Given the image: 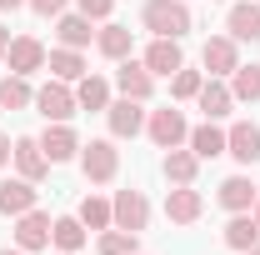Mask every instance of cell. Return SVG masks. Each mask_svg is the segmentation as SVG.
Returning a JSON list of instances; mask_svg holds the SVG:
<instances>
[{"label":"cell","instance_id":"cell-1","mask_svg":"<svg viewBox=\"0 0 260 255\" xmlns=\"http://www.w3.org/2000/svg\"><path fill=\"white\" fill-rule=\"evenodd\" d=\"M140 20H145V30H150V35L180 40V35L190 30V5H185V0H145Z\"/></svg>","mask_w":260,"mask_h":255},{"label":"cell","instance_id":"cell-2","mask_svg":"<svg viewBox=\"0 0 260 255\" xmlns=\"http://www.w3.org/2000/svg\"><path fill=\"white\" fill-rule=\"evenodd\" d=\"M80 170H85L90 185H110V180L120 175V150H115V140H90V145H80Z\"/></svg>","mask_w":260,"mask_h":255},{"label":"cell","instance_id":"cell-3","mask_svg":"<svg viewBox=\"0 0 260 255\" xmlns=\"http://www.w3.org/2000/svg\"><path fill=\"white\" fill-rule=\"evenodd\" d=\"M145 135H150L160 150H175V145H185V140H190V125H185V115H180L175 105H160V110H150V115H145Z\"/></svg>","mask_w":260,"mask_h":255},{"label":"cell","instance_id":"cell-4","mask_svg":"<svg viewBox=\"0 0 260 255\" xmlns=\"http://www.w3.org/2000/svg\"><path fill=\"white\" fill-rule=\"evenodd\" d=\"M140 105H145V100H130V95L105 105V125H110L115 140H135V135L145 130V110H140Z\"/></svg>","mask_w":260,"mask_h":255},{"label":"cell","instance_id":"cell-5","mask_svg":"<svg viewBox=\"0 0 260 255\" xmlns=\"http://www.w3.org/2000/svg\"><path fill=\"white\" fill-rule=\"evenodd\" d=\"M35 140H40V150H45V160H50V165L80 160V135L70 130V120H50V125H45V135H35Z\"/></svg>","mask_w":260,"mask_h":255},{"label":"cell","instance_id":"cell-6","mask_svg":"<svg viewBox=\"0 0 260 255\" xmlns=\"http://www.w3.org/2000/svg\"><path fill=\"white\" fill-rule=\"evenodd\" d=\"M45 45L35 40V35H10V50H5V65H10V75H25L30 80L35 70H45Z\"/></svg>","mask_w":260,"mask_h":255},{"label":"cell","instance_id":"cell-7","mask_svg":"<svg viewBox=\"0 0 260 255\" xmlns=\"http://www.w3.org/2000/svg\"><path fill=\"white\" fill-rule=\"evenodd\" d=\"M35 110H40V115H45V125H50V120H70L80 105H75V90H70L65 80H50V85H40V90H35Z\"/></svg>","mask_w":260,"mask_h":255},{"label":"cell","instance_id":"cell-8","mask_svg":"<svg viewBox=\"0 0 260 255\" xmlns=\"http://www.w3.org/2000/svg\"><path fill=\"white\" fill-rule=\"evenodd\" d=\"M50 225H55V220H50L40 205H35V210H25V215H15V245H20L25 255L45 250V245H50Z\"/></svg>","mask_w":260,"mask_h":255},{"label":"cell","instance_id":"cell-9","mask_svg":"<svg viewBox=\"0 0 260 255\" xmlns=\"http://www.w3.org/2000/svg\"><path fill=\"white\" fill-rule=\"evenodd\" d=\"M110 215H115V225H120V230H135V235H140V230L150 225V200H145L140 190H115Z\"/></svg>","mask_w":260,"mask_h":255},{"label":"cell","instance_id":"cell-10","mask_svg":"<svg viewBox=\"0 0 260 255\" xmlns=\"http://www.w3.org/2000/svg\"><path fill=\"white\" fill-rule=\"evenodd\" d=\"M200 65H205L215 80H230V70L240 65V45H235L230 35H210L205 50H200Z\"/></svg>","mask_w":260,"mask_h":255},{"label":"cell","instance_id":"cell-11","mask_svg":"<svg viewBox=\"0 0 260 255\" xmlns=\"http://www.w3.org/2000/svg\"><path fill=\"white\" fill-rule=\"evenodd\" d=\"M165 215H170V225H195L200 215H205V195L195 190V185L165 190Z\"/></svg>","mask_w":260,"mask_h":255},{"label":"cell","instance_id":"cell-12","mask_svg":"<svg viewBox=\"0 0 260 255\" xmlns=\"http://www.w3.org/2000/svg\"><path fill=\"white\" fill-rule=\"evenodd\" d=\"M225 155L240 160V165H255L260 160V125L255 120H235L225 130Z\"/></svg>","mask_w":260,"mask_h":255},{"label":"cell","instance_id":"cell-13","mask_svg":"<svg viewBox=\"0 0 260 255\" xmlns=\"http://www.w3.org/2000/svg\"><path fill=\"white\" fill-rule=\"evenodd\" d=\"M10 160H15V170H20L25 180H45V175H50V160H45V150H40L35 135H20V140L10 145Z\"/></svg>","mask_w":260,"mask_h":255},{"label":"cell","instance_id":"cell-14","mask_svg":"<svg viewBox=\"0 0 260 255\" xmlns=\"http://www.w3.org/2000/svg\"><path fill=\"white\" fill-rule=\"evenodd\" d=\"M115 90L130 100H150V90H155V75L145 70V60H120V70H115Z\"/></svg>","mask_w":260,"mask_h":255},{"label":"cell","instance_id":"cell-15","mask_svg":"<svg viewBox=\"0 0 260 255\" xmlns=\"http://www.w3.org/2000/svg\"><path fill=\"white\" fill-rule=\"evenodd\" d=\"M225 35L235 40V45H255L260 40V5L255 0H240V5H230V15H225Z\"/></svg>","mask_w":260,"mask_h":255},{"label":"cell","instance_id":"cell-16","mask_svg":"<svg viewBox=\"0 0 260 255\" xmlns=\"http://www.w3.org/2000/svg\"><path fill=\"white\" fill-rule=\"evenodd\" d=\"M35 200H40L35 180H25V175L0 180V215H25V210H35Z\"/></svg>","mask_w":260,"mask_h":255},{"label":"cell","instance_id":"cell-17","mask_svg":"<svg viewBox=\"0 0 260 255\" xmlns=\"http://www.w3.org/2000/svg\"><path fill=\"white\" fill-rule=\"evenodd\" d=\"M185 65V55H180V40H165V35H155L150 45H145V70L150 75H175Z\"/></svg>","mask_w":260,"mask_h":255},{"label":"cell","instance_id":"cell-18","mask_svg":"<svg viewBox=\"0 0 260 255\" xmlns=\"http://www.w3.org/2000/svg\"><path fill=\"white\" fill-rule=\"evenodd\" d=\"M215 200L225 205L230 215H240V210H250V205L260 200V190H255V180H250V175H230V180H220Z\"/></svg>","mask_w":260,"mask_h":255},{"label":"cell","instance_id":"cell-19","mask_svg":"<svg viewBox=\"0 0 260 255\" xmlns=\"http://www.w3.org/2000/svg\"><path fill=\"white\" fill-rule=\"evenodd\" d=\"M130 45H135V30H130V25H110V20H105V25L95 30V50L105 55V60H125Z\"/></svg>","mask_w":260,"mask_h":255},{"label":"cell","instance_id":"cell-20","mask_svg":"<svg viewBox=\"0 0 260 255\" xmlns=\"http://www.w3.org/2000/svg\"><path fill=\"white\" fill-rule=\"evenodd\" d=\"M200 110H205V120H225L230 115V105H235V95H230V85L225 80H215V75H210V80H205V85H200Z\"/></svg>","mask_w":260,"mask_h":255},{"label":"cell","instance_id":"cell-21","mask_svg":"<svg viewBox=\"0 0 260 255\" xmlns=\"http://www.w3.org/2000/svg\"><path fill=\"white\" fill-rule=\"evenodd\" d=\"M160 170H165V180L170 185H195V170H200V155L195 150H165V160H160Z\"/></svg>","mask_w":260,"mask_h":255},{"label":"cell","instance_id":"cell-22","mask_svg":"<svg viewBox=\"0 0 260 255\" xmlns=\"http://www.w3.org/2000/svg\"><path fill=\"white\" fill-rule=\"evenodd\" d=\"M220 235H225V245H230V250H240V255L250 250V245H260V225H255V215H250V210H240V215H230Z\"/></svg>","mask_w":260,"mask_h":255},{"label":"cell","instance_id":"cell-23","mask_svg":"<svg viewBox=\"0 0 260 255\" xmlns=\"http://www.w3.org/2000/svg\"><path fill=\"white\" fill-rule=\"evenodd\" d=\"M55 35H60V45H70V50H85L90 40H95V30H90V15H55Z\"/></svg>","mask_w":260,"mask_h":255},{"label":"cell","instance_id":"cell-24","mask_svg":"<svg viewBox=\"0 0 260 255\" xmlns=\"http://www.w3.org/2000/svg\"><path fill=\"white\" fill-rule=\"evenodd\" d=\"M45 70H50V80H65V85H75V80L85 75V60H80V50L60 45V50H50V55H45Z\"/></svg>","mask_w":260,"mask_h":255},{"label":"cell","instance_id":"cell-25","mask_svg":"<svg viewBox=\"0 0 260 255\" xmlns=\"http://www.w3.org/2000/svg\"><path fill=\"white\" fill-rule=\"evenodd\" d=\"M75 105L80 110H105L110 105V80L105 75H80L75 80Z\"/></svg>","mask_w":260,"mask_h":255},{"label":"cell","instance_id":"cell-26","mask_svg":"<svg viewBox=\"0 0 260 255\" xmlns=\"http://www.w3.org/2000/svg\"><path fill=\"white\" fill-rule=\"evenodd\" d=\"M190 150H195L200 160H215V155H225V130L215 125V120L195 125V130H190Z\"/></svg>","mask_w":260,"mask_h":255},{"label":"cell","instance_id":"cell-27","mask_svg":"<svg viewBox=\"0 0 260 255\" xmlns=\"http://www.w3.org/2000/svg\"><path fill=\"white\" fill-rule=\"evenodd\" d=\"M35 105V90L25 75H0V110H25Z\"/></svg>","mask_w":260,"mask_h":255},{"label":"cell","instance_id":"cell-28","mask_svg":"<svg viewBox=\"0 0 260 255\" xmlns=\"http://www.w3.org/2000/svg\"><path fill=\"white\" fill-rule=\"evenodd\" d=\"M50 245H60L65 255L80 250V245H85V225H80V215H60V220L50 225Z\"/></svg>","mask_w":260,"mask_h":255},{"label":"cell","instance_id":"cell-29","mask_svg":"<svg viewBox=\"0 0 260 255\" xmlns=\"http://www.w3.org/2000/svg\"><path fill=\"white\" fill-rule=\"evenodd\" d=\"M75 215H80V225H85V230H110V225H115V215H110V200H100V195H85Z\"/></svg>","mask_w":260,"mask_h":255},{"label":"cell","instance_id":"cell-30","mask_svg":"<svg viewBox=\"0 0 260 255\" xmlns=\"http://www.w3.org/2000/svg\"><path fill=\"white\" fill-rule=\"evenodd\" d=\"M230 95L235 100H260V65H235L230 70Z\"/></svg>","mask_w":260,"mask_h":255},{"label":"cell","instance_id":"cell-31","mask_svg":"<svg viewBox=\"0 0 260 255\" xmlns=\"http://www.w3.org/2000/svg\"><path fill=\"white\" fill-rule=\"evenodd\" d=\"M135 230H120V225H110V230H100V240H95V250L100 255H130L135 250Z\"/></svg>","mask_w":260,"mask_h":255},{"label":"cell","instance_id":"cell-32","mask_svg":"<svg viewBox=\"0 0 260 255\" xmlns=\"http://www.w3.org/2000/svg\"><path fill=\"white\" fill-rule=\"evenodd\" d=\"M200 85H205V75L190 70V65H180V70L170 75V95H175V100H195V95H200Z\"/></svg>","mask_w":260,"mask_h":255},{"label":"cell","instance_id":"cell-33","mask_svg":"<svg viewBox=\"0 0 260 255\" xmlns=\"http://www.w3.org/2000/svg\"><path fill=\"white\" fill-rule=\"evenodd\" d=\"M80 5V15H90V20H110V10H115V0H75Z\"/></svg>","mask_w":260,"mask_h":255},{"label":"cell","instance_id":"cell-34","mask_svg":"<svg viewBox=\"0 0 260 255\" xmlns=\"http://www.w3.org/2000/svg\"><path fill=\"white\" fill-rule=\"evenodd\" d=\"M35 15H65V0H25Z\"/></svg>","mask_w":260,"mask_h":255},{"label":"cell","instance_id":"cell-35","mask_svg":"<svg viewBox=\"0 0 260 255\" xmlns=\"http://www.w3.org/2000/svg\"><path fill=\"white\" fill-rule=\"evenodd\" d=\"M5 160H10V140L0 135V170H5Z\"/></svg>","mask_w":260,"mask_h":255},{"label":"cell","instance_id":"cell-36","mask_svg":"<svg viewBox=\"0 0 260 255\" xmlns=\"http://www.w3.org/2000/svg\"><path fill=\"white\" fill-rule=\"evenodd\" d=\"M5 50H10V30H0V60H5Z\"/></svg>","mask_w":260,"mask_h":255},{"label":"cell","instance_id":"cell-37","mask_svg":"<svg viewBox=\"0 0 260 255\" xmlns=\"http://www.w3.org/2000/svg\"><path fill=\"white\" fill-rule=\"evenodd\" d=\"M20 5H25V0H0V10H20Z\"/></svg>","mask_w":260,"mask_h":255},{"label":"cell","instance_id":"cell-38","mask_svg":"<svg viewBox=\"0 0 260 255\" xmlns=\"http://www.w3.org/2000/svg\"><path fill=\"white\" fill-rule=\"evenodd\" d=\"M250 215H255V225H260V200H255V205H250Z\"/></svg>","mask_w":260,"mask_h":255},{"label":"cell","instance_id":"cell-39","mask_svg":"<svg viewBox=\"0 0 260 255\" xmlns=\"http://www.w3.org/2000/svg\"><path fill=\"white\" fill-rule=\"evenodd\" d=\"M0 255H25V250H20V245H15V250H0Z\"/></svg>","mask_w":260,"mask_h":255},{"label":"cell","instance_id":"cell-40","mask_svg":"<svg viewBox=\"0 0 260 255\" xmlns=\"http://www.w3.org/2000/svg\"><path fill=\"white\" fill-rule=\"evenodd\" d=\"M245 255H260V245H250V250H245Z\"/></svg>","mask_w":260,"mask_h":255},{"label":"cell","instance_id":"cell-41","mask_svg":"<svg viewBox=\"0 0 260 255\" xmlns=\"http://www.w3.org/2000/svg\"><path fill=\"white\" fill-rule=\"evenodd\" d=\"M130 255H140V250H130Z\"/></svg>","mask_w":260,"mask_h":255},{"label":"cell","instance_id":"cell-42","mask_svg":"<svg viewBox=\"0 0 260 255\" xmlns=\"http://www.w3.org/2000/svg\"><path fill=\"white\" fill-rule=\"evenodd\" d=\"M60 255H65V250H60Z\"/></svg>","mask_w":260,"mask_h":255}]
</instances>
